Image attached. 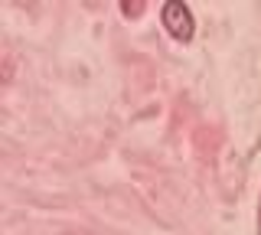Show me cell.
<instances>
[{
  "label": "cell",
  "mask_w": 261,
  "mask_h": 235,
  "mask_svg": "<svg viewBox=\"0 0 261 235\" xmlns=\"http://www.w3.org/2000/svg\"><path fill=\"white\" fill-rule=\"evenodd\" d=\"M160 20L163 27H167V33L176 39V43H190L193 33H196V20H193V10L186 4H176V0H170V4L160 7Z\"/></svg>",
  "instance_id": "6da1fadb"
},
{
  "label": "cell",
  "mask_w": 261,
  "mask_h": 235,
  "mask_svg": "<svg viewBox=\"0 0 261 235\" xmlns=\"http://www.w3.org/2000/svg\"><path fill=\"white\" fill-rule=\"evenodd\" d=\"M144 0H121V13H127V17H137V13H144Z\"/></svg>",
  "instance_id": "7a4b0ae2"
}]
</instances>
